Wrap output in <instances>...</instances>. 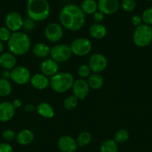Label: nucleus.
Returning <instances> with one entry per match:
<instances>
[{"mask_svg": "<svg viewBox=\"0 0 152 152\" xmlns=\"http://www.w3.org/2000/svg\"><path fill=\"white\" fill-rule=\"evenodd\" d=\"M61 25L71 31L81 29L86 22L85 14L80 7L75 4H66L59 14Z\"/></svg>", "mask_w": 152, "mask_h": 152, "instance_id": "1", "label": "nucleus"}, {"mask_svg": "<svg viewBox=\"0 0 152 152\" xmlns=\"http://www.w3.org/2000/svg\"><path fill=\"white\" fill-rule=\"evenodd\" d=\"M31 47V41L28 35L23 32L12 33L11 37L7 41L9 52L15 56H22L29 51Z\"/></svg>", "mask_w": 152, "mask_h": 152, "instance_id": "2", "label": "nucleus"}, {"mask_svg": "<svg viewBox=\"0 0 152 152\" xmlns=\"http://www.w3.org/2000/svg\"><path fill=\"white\" fill-rule=\"evenodd\" d=\"M26 10L28 17L36 22L46 20L50 15V5L47 0H28Z\"/></svg>", "mask_w": 152, "mask_h": 152, "instance_id": "3", "label": "nucleus"}, {"mask_svg": "<svg viewBox=\"0 0 152 152\" xmlns=\"http://www.w3.org/2000/svg\"><path fill=\"white\" fill-rule=\"evenodd\" d=\"M75 80L68 72H58L50 79V86L52 90L59 94L65 93L72 88Z\"/></svg>", "mask_w": 152, "mask_h": 152, "instance_id": "4", "label": "nucleus"}, {"mask_svg": "<svg viewBox=\"0 0 152 152\" xmlns=\"http://www.w3.org/2000/svg\"><path fill=\"white\" fill-rule=\"evenodd\" d=\"M133 41L137 46L144 48L152 42V28L145 24L137 27L133 34Z\"/></svg>", "mask_w": 152, "mask_h": 152, "instance_id": "5", "label": "nucleus"}, {"mask_svg": "<svg viewBox=\"0 0 152 152\" xmlns=\"http://www.w3.org/2000/svg\"><path fill=\"white\" fill-rule=\"evenodd\" d=\"M72 53L70 46L63 43L55 45L51 48V59L56 61L58 63H62L68 61L71 58Z\"/></svg>", "mask_w": 152, "mask_h": 152, "instance_id": "6", "label": "nucleus"}, {"mask_svg": "<svg viewBox=\"0 0 152 152\" xmlns=\"http://www.w3.org/2000/svg\"><path fill=\"white\" fill-rule=\"evenodd\" d=\"M70 48L72 54L77 56H84L90 53L92 50V42L89 39L80 37L72 42Z\"/></svg>", "mask_w": 152, "mask_h": 152, "instance_id": "7", "label": "nucleus"}, {"mask_svg": "<svg viewBox=\"0 0 152 152\" xmlns=\"http://www.w3.org/2000/svg\"><path fill=\"white\" fill-rule=\"evenodd\" d=\"M31 77L30 71L24 66H16L10 71V80L19 86H23L29 83Z\"/></svg>", "mask_w": 152, "mask_h": 152, "instance_id": "8", "label": "nucleus"}, {"mask_svg": "<svg viewBox=\"0 0 152 152\" xmlns=\"http://www.w3.org/2000/svg\"><path fill=\"white\" fill-rule=\"evenodd\" d=\"M89 67L94 74L103 72L107 67V59L105 56L100 53H96L90 56L89 60Z\"/></svg>", "mask_w": 152, "mask_h": 152, "instance_id": "9", "label": "nucleus"}, {"mask_svg": "<svg viewBox=\"0 0 152 152\" xmlns=\"http://www.w3.org/2000/svg\"><path fill=\"white\" fill-rule=\"evenodd\" d=\"M45 37L49 42L53 43L58 42L63 36L62 25L56 22H52L46 26L44 31Z\"/></svg>", "mask_w": 152, "mask_h": 152, "instance_id": "10", "label": "nucleus"}, {"mask_svg": "<svg viewBox=\"0 0 152 152\" xmlns=\"http://www.w3.org/2000/svg\"><path fill=\"white\" fill-rule=\"evenodd\" d=\"M6 28H8L12 33L18 32L22 28L23 19L19 13L11 11L7 13L5 17Z\"/></svg>", "mask_w": 152, "mask_h": 152, "instance_id": "11", "label": "nucleus"}, {"mask_svg": "<svg viewBox=\"0 0 152 152\" xmlns=\"http://www.w3.org/2000/svg\"><path fill=\"white\" fill-rule=\"evenodd\" d=\"M89 86L87 81L83 79H78L75 80L72 89L73 95L78 100H83L87 96L89 92Z\"/></svg>", "mask_w": 152, "mask_h": 152, "instance_id": "12", "label": "nucleus"}, {"mask_svg": "<svg viewBox=\"0 0 152 152\" xmlns=\"http://www.w3.org/2000/svg\"><path fill=\"white\" fill-rule=\"evenodd\" d=\"M120 2L119 0H98V10L104 15L114 14L119 10Z\"/></svg>", "mask_w": 152, "mask_h": 152, "instance_id": "13", "label": "nucleus"}, {"mask_svg": "<svg viewBox=\"0 0 152 152\" xmlns=\"http://www.w3.org/2000/svg\"><path fill=\"white\" fill-rule=\"evenodd\" d=\"M58 145L62 152H75L78 146L75 140L69 135L61 137L58 140Z\"/></svg>", "mask_w": 152, "mask_h": 152, "instance_id": "14", "label": "nucleus"}, {"mask_svg": "<svg viewBox=\"0 0 152 152\" xmlns=\"http://www.w3.org/2000/svg\"><path fill=\"white\" fill-rule=\"evenodd\" d=\"M29 83H31V86L37 90H45L50 86V80L42 73H37L31 75Z\"/></svg>", "mask_w": 152, "mask_h": 152, "instance_id": "15", "label": "nucleus"}, {"mask_svg": "<svg viewBox=\"0 0 152 152\" xmlns=\"http://www.w3.org/2000/svg\"><path fill=\"white\" fill-rule=\"evenodd\" d=\"M40 70L42 74L45 76L52 77L58 73L59 65L56 61L52 59H45L40 65Z\"/></svg>", "mask_w": 152, "mask_h": 152, "instance_id": "16", "label": "nucleus"}, {"mask_svg": "<svg viewBox=\"0 0 152 152\" xmlns=\"http://www.w3.org/2000/svg\"><path fill=\"white\" fill-rule=\"evenodd\" d=\"M15 110L11 102H0V122L5 123L11 120L15 114Z\"/></svg>", "mask_w": 152, "mask_h": 152, "instance_id": "17", "label": "nucleus"}, {"mask_svg": "<svg viewBox=\"0 0 152 152\" xmlns=\"http://www.w3.org/2000/svg\"><path fill=\"white\" fill-rule=\"evenodd\" d=\"M16 65V59L15 55L10 52H3L0 55V65L4 70L10 71L14 68Z\"/></svg>", "mask_w": 152, "mask_h": 152, "instance_id": "18", "label": "nucleus"}, {"mask_svg": "<svg viewBox=\"0 0 152 152\" xmlns=\"http://www.w3.org/2000/svg\"><path fill=\"white\" fill-rule=\"evenodd\" d=\"M34 139V134L32 131L29 129L21 130L16 134V140L19 144L22 145H27L31 144Z\"/></svg>", "mask_w": 152, "mask_h": 152, "instance_id": "19", "label": "nucleus"}, {"mask_svg": "<svg viewBox=\"0 0 152 152\" xmlns=\"http://www.w3.org/2000/svg\"><path fill=\"white\" fill-rule=\"evenodd\" d=\"M89 35L94 39H101L107 35V28L101 23L92 24L89 28Z\"/></svg>", "mask_w": 152, "mask_h": 152, "instance_id": "20", "label": "nucleus"}, {"mask_svg": "<svg viewBox=\"0 0 152 152\" xmlns=\"http://www.w3.org/2000/svg\"><path fill=\"white\" fill-rule=\"evenodd\" d=\"M37 114L43 118L50 119L55 116L54 108L48 102H41L37 105L36 108Z\"/></svg>", "mask_w": 152, "mask_h": 152, "instance_id": "21", "label": "nucleus"}, {"mask_svg": "<svg viewBox=\"0 0 152 152\" xmlns=\"http://www.w3.org/2000/svg\"><path fill=\"white\" fill-rule=\"evenodd\" d=\"M51 48L43 42L36 43L33 47V53L38 58H46L50 55Z\"/></svg>", "mask_w": 152, "mask_h": 152, "instance_id": "22", "label": "nucleus"}, {"mask_svg": "<svg viewBox=\"0 0 152 152\" xmlns=\"http://www.w3.org/2000/svg\"><path fill=\"white\" fill-rule=\"evenodd\" d=\"M80 7L84 14L92 15L98 10V2L95 0H83Z\"/></svg>", "mask_w": 152, "mask_h": 152, "instance_id": "23", "label": "nucleus"}, {"mask_svg": "<svg viewBox=\"0 0 152 152\" xmlns=\"http://www.w3.org/2000/svg\"><path fill=\"white\" fill-rule=\"evenodd\" d=\"M88 85L90 88L98 90L104 86V79L99 74H92L88 77Z\"/></svg>", "mask_w": 152, "mask_h": 152, "instance_id": "24", "label": "nucleus"}, {"mask_svg": "<svg viewBox=\"0 0 152 152\" xmlns=\"http://www.w3.org/2000/svg\"><path fill=\"white\" fill-rule=\"evenodd\" d=\"M12 86L8 80L0 78V96L5 97L11 93Z\"/></svg>", "mask_w": 152, "mask_h": 152, "instance_id": "25", "label": "nucleus"}, {"mask_svg": "<svg viewBox=\"0 0 152 152\" xmlns=\"http://www.w3.org/2000/svg\"><path fill=\"white\" fill-rule=\"evenodd\" d=\"M92 140L91 134L88 132H82L77 136L76 142L78 146L84 147L89 145Z\"/></svg>", "mask_w": 152, "mask_h": 152, "instance_id": "26", "label": "nucleus"}, {"mask_svg": "<svg viewBox=\"0 0 152 152\" xmlns=\"http://www.w3.org/2000/svg\"><path fill=\"white\" fill-rule=\"evenodd\" d=\"M100 152H118V145L113 140H107L101 145Z\"/></svg>", "mask_w": 152, "mask_h": 152, "instance_id": "27", "label": "nucleus"}, {"mask_svg": "<svg viewBox=\"0 0 152 152\" xmlns=\"http://www.w3.org/2000/svg\"><path fill=\"white\" fill-rule=\"evenodd\" d=\"M129 132L126 130V129H119L116 132L114 135V140H113L116 142V143H123V142H126L128 139H129Z\"/></svg>", "mask_w": 152, "mask_h": 152, "instance_id": "28", "label": "nucleus"}, {"mask_svg": "<svg viewBox=\"0 0 152 152\" xmlns=\"http://www.w3.org/2000/svg\"><path fill=\"white\" fill-rule=\"evenodd\" d=\"M78 103V99L74 96L71 95L69 96L64 99L63 101V106L67 110H72L75 108Z\"/></svg>", "mask_w": 152, "mask_h": 152, "instance_id": "29", "label": "nucleus"}, {"mask_svg": "<svg viewBox=\"0 0 152 152\" xmlns=\"http://www.w3.org/2000/svg\"><path fill=\"white\" fill-rule=\"evenodd\" d=\"M91 72L92 71L88 65H84V64L80 65L77 68V74L80 77V79H83V80L88 78L90 76Z\"/></svg>", "mask_w": 152, "mask_h": 152, "instance_id": "30", "label": "nucleus"}, {"mask_svg": "<svg viewBox=\"0 0 152 152\" xmlns=\"http://www.w3.org/2000/svg\"><path fill=\"white\" fill-rule=\"evenodd\" d=\"M120 5L125 11L132 12L136 7V1L135 0H122Z\"/></svg>", "mask_w": 152, "mask_h": 152, "instance_id": "31", "label": "nucleus"}, {"mask_svg": "<svg viewBox=\"0 0 152 152\" xmlns=\"http://www.w3.org/2000/svg\"><path fill=\"white\" fill-rule=\"evenodd\" d=\"M142 19L143 24L145 25H152V7H148L145 9L142 15Z\"/></svg>", "mask_w": 152, "mask_h": 152, "instance_id": "32", "label": "nucleus"}, {"mask_svg": "<svg viewBox=\"0 0 152 152\" xmlns=\"http://www.w3.org/2000/svg\"><path fill=\"white\" fill-rule=\"evenodd\" d=\"M11 31L6 27H1L0 28V41L7 42L11 37Z\"/></svg>", "mask_w": 152, "mask_h": 152, "instance_id": "33", "label": "nucleus"}, {"mask_svg": "<svg viewBox=\"0 0 152 152\" xmlns=\"http://www.w3.org/2000/svg\"><path fill=\"white\" fill-rule=\"evenodd\" d=\"M22 28L27 31H33L36 28V22L31 19V18H26V19H23Z\"/></svg>", "mask_w": 152, "mask_h": 152, "instance_id": "34", "label": "nucleus"}, {"mask_svg": "<svg viewBox=\"0 0 152 152\" xmlns=\"http://www.w3.org/2000/svg\"><path fill=\"white\" fill-rule=\"evenodd\" d=\"M16 134L12 129H6L2 132V138L5 141L10 142L16 139Z\"/></svg>", "mask_w": 152, "mask_h": 152, "instance_id": "35", "label": "nucleus"}, {"mask_svg": "<svg viewBox=\"0 0 152 152\" xmlns=\"http://www.w3.org/2000/svg\"><path fill=\"white\" fill-rule=\"evenodd\" d=\"M92 19L96 23H101L104 19V14L99 10H97L95 13L92 14Z\"/></svg>", "mask_w": 152, "mask_h": 152, "instance_id": "36", "label": "nucleus"}, {"mask_svg": "<svg viewBox=\"0 0 152 152\" xmlns=\"http://www.w3.org/2000/svg\"><path fill=\"white\" fill-rule=\"evenodd\" d=\"M131 22H132V24L134 26H136V28L141 25L142 24H143L142 16H139V15H134V16H133V17L131 18Z\"/></svg>", "mask_w": 152, "mask_h": 152, "instance_id": "37", "label": "nucleus"}, {"mask_svg": "<svg viewBox=\"0 0 152 152\" xmlns=\"http://www.w3.org/2000/svg\"><path fill=\"white\" fill-rule=\"evenodd\" d=\"M0 152H13V148L7 142L0 143Z\"/></svg>", "mask_w": 152, "mask_h": 152, "instance_id": "38", "label": "nucleus"}, {"mask_svg": "<svg viewBox=\"0 0 152 152\" xmlns=\"http://www.w3.org/2000/svg\"><path fill=\"white\" fill-rule=\"evenodd\" d=\"M36 108H37V106H35L34 104H27L25 106V111H26V112L31 113L34 112V111H36Z\"/></svg>", "mask_w": 152, "mask_h": 152, "instance_id": "39", "label": "nucleus"}, {"mask_svg": "<svg viewBox=\"0 0 152 152\" xmlns=\"http://www.w3.org/2000/svg\"><path fill=\"white\" fill-rule=\"evenodd\" d=\"M22 101L19 99H14V100H13V102H12V105H13V107L15 108V109H16V108H20V107L22 106Z\"/></svg>", "mask_w": 152, "mask_h": 152, "instance_id": "40", "label": "nucleus"}, {"mask_svg": "<svg viewBox=\"0 0 152 152\" xmlns=\"http://www.w3.org/2000/svg\"><path fill=\"white\" fill-rule=\"evenodd\" d=\"M1 75H2V78L6 79V80H8L10 77V71L5 70L4 71V72L1 73Z\"/></svg>", "mask_w": 152, "mask_h": 152, "instance_id": "41", "label": "nucleus"}, {"mask_svg": "<svg viewBox=\"0 0 152 152\" xmlns=\"http://www.w3.org/2000/svg\"><path fill=\"white\" fill-rule=\"evenodd\" d=\"M4 44H3L2 42L0 41V55L1 54V53H3V51H4Z\"/></svg>", "mask_w": 152, "mask_h": 152, "instance_id": "42", "label": "nucleus"}, {"mask_svg": "<svg viewBox=\"0 0 152 152\" xmlns=\"http://www.w3.org/2000/svg\"><path fill=\"white\" fill-rule=\"evenodd\" d=\"M1 71H0V76H1Z\"/></svg>", "mask_w": 152, "mask_h": 152, "instance_id": "43", "label": "nucleus"}, {"mask_svg": "<svg viewBox=\"0 0 152 152\" xmlns=\"http://www.w3.org/2000/svg\"><path fill=\"white\" fill-rule=\"evenodd\" d=\"M146 1H152V0H146Z\"/></svg>", "mask_w": 152, "mask_h": 152, "instance_id": "44", "label": "nucleus"}]
</instances>
